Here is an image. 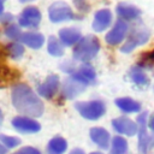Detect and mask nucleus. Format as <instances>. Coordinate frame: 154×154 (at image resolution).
Segmentation results:
<instances>
[{"label": "nucleus", "mask_w": 154, "mask_h": 154, "mask_svg": "<svg viewBox=\"0 0 154 154\" xmlns=\"http://www.w3.org/2000/svg\"><path fill=\"white\" fill-rule=\"evenodd\" d=\"M71 75H73V76L77 77L78 79H81V81H82L83 83H85L87 85L94 83L95 79H96V72H95L94 67L90 66V65L87 64V63L83 64V65H81L78 69H76L75 72L71 73Z\"/></svg>", "instance_id": "nucleus-18"}, {"label": "nucleus", "mask_w": 154, "mask_h": 154, "mask_svg": "<svg viewBox=\"0 0 154 154\" xmlns=\"http://www.w3.org/2000/svg\"><path fill=\"white\" fill-rule=\"evenodd\" d=\"M12 126L20 134H36L41 130V124L35 118L28 116H17L12 119Z\"/></svg>", "instance_id": "nucleus-10"}, {"label": "nucleus", "mask_w": 154, "mask_h": 154, "mask_svg": "<svg viewBox=\"0 0 154 154\" xmlns=\"http://www.w3.org/2000/svg\"><path fill=\"white\" fill-rule=\"evenodd\" d=\"M112 19H113V14L109 8L97 10L94 14V19H93V24H91L93 30L96 32L105 31L111 25Z\"/></svg>", "instance_id": "nucleus-13"}, {"label": "nucleus", "mask_w": 154, "mask_h": 154, "mask_svg": "<svg viewBox=\"0 0 154 154\" xmlns=\"http://www.w3.org/2000/svg\"><path fill=\"white\" fill-rule=\"evenodd\" d=\"M4 32H5L6 37H8V38L12 40V41L19 40L20 36H22V34H23L22 30H20V26H19L18 24H14V23H11V24L6 25Z\"/></svg>", "instance_id": "nucleus-26"}, {"label": "nucleus", "mask_w": 154, "mask_h": 154, "mask_svg": "<svg viewBox=\"0 0 154 154\" xmlns=\"http://www.w3.org/2000/svg\"><path fill=\"white\" fill-rule=\"evenodd\" d=\"M90 140L95 143L100 149H108L111 146V135L109 132L101 126H94L89 131Z\"/></svg>", "instance_id": "nucleus-14"}, {"label": "nucleus", "mask_w": 154, "mask_h": 154, "mask_svg": "<svg viewBox=\"0 0 154 154\" xmlns=\"http://www.w3.org/2000/svg\"><path fill=\"white\" fill-rule=\"evenodd\" d=\"M128 148V141L123 136L118 135L111 140V154H126Z\"/></svg>", "instance_id": "nucleus-24"}, {"label": "nucleus", "mask_w": 154, "mask_h": 154, "mask_svg": "<svg viewBox=\"0 0 154 154\" xmlns=\"http://www.w3.org/2000/svg\"><path fill=\"white\" fill-rule=\"evenodd\" d=\"M0 143H2L7 149H12L20 144V140L17 136H8L5 134H0Z\"/></svg>", "instance_id": "nucleus-27"}, {"label": "nucleus", "mask_w": 154, "mask_h": 154, "mask_svg": "<svg viewBox=\"0 0 154 154\" xmlns=\"http://www.w3.org/2000/svg\"><path fill=\"white\" fill-rule=\"evenodd\" d=\"M22 45L28 46L29 48L32 49H38L43 46L45 43V36L41 32H35V31H28L23 32L20 38H19Z\"/></svg>", "instance_id": "nucleus-17"}, {"label": "nucleus", "mask_w": 154, "mask_h": 154, "mask_svg": "<svg viewBox=\"0 0 154 154\" xmlns=\"http://www.w3.org/2000/svg\"><path fill=\"white\" fill-rule=\"evenodd\" d=\"M0 114H2V112H1V108H0Z\"/></svg>", "instance_id": "nucleus-39"}, {"label": "nucleus", "mask_w": 154, "mask_h": 154, "mask_svg": "<svg viewBox=\"0 0 154 154\" xmlns=\"http://www.w3.org/2000/svg\"><path fill=\"white\" fill-rule=\"evenodd\" d=\"M20 2H23V4H25V2H32V1H35V0H19Z\"/></svg>", "instance_id": "nucleus-36"}, {"label": "nucleus", "mask_w": 154, "mask_h": 154, "mask_svg": "<svg viewBox=\"0 0 154 154\" xmlns=\"http://www.w3.org/2000/svg\"><path fill=\"white\" fill-rule=\"evenodd\" d=\"M100 51V41L94 35H87L75 45L72 55L73 59L82 63H88L96 57Z\"/></svg>", "instance_id": "nucleus-2"}, {"label": "nucleus", "mask_w": 154, "mask_h": 154, "mask_svg": "<svg viewBox=\"0 0 154 154\" xmlns=\"http://www.w3.org/2000/svg\"><path fill=\"white\" fill-rule=\"evenodd\" d=\"M73 1V5L76 6L77 11H79L81 13H85L90 10V5L87 0H72Z\"/></svg>", "instance_id": "nucleus-29"}, {"label": "nucleus", "mask_w": 154, "mask_h": 154, "mask_svg": "<svg viewBox=\"0 0 154 154\" xmlns=\"http://www.w3.org/2000/svg\"><path fill=\"white\" fill-rule=\"evenodd\" d=\"M137 135H138V150L142 154H147L154 147V135H149L147 131L148 112H142L138 114L137 119Z\"/></svg>", "instance_id": "nucleus-4"}, {"label": "nucleus", "mask_w": 154, "mask_h": 154, "mask_svg": "<svg viewBox=\"0 0 154 154\" xmlns=\"http://www.w3.org/2000/svg\"><path fill=\"white\" fill-rule=\"evenodd\" d=\"M77 112L87 120H97L106 113V105L101 100L78 101L75 103Z\"/></svg>", "instance_id": "nucleus-3"}, {"label": "nucleus", "mask_w": 154, "mask_h": 154, "mask_svg": "<svg viewBox=\"0 0 154 154\" xmlns=\"http://www.w3.org/2000/svg\"><path fill=\"white\" fill-rule=\"evenodd\" d=\"M60 79L58 75H49L38 87H37V95L42 96L43 99L51 100L54 95L59 91Z\"/></svg>", "instance_id": "nucleus-11"}, {"label": "nucleus", "mask_w": 154, "mask_h": 154, "mask_svg": "<svg viewBox=\"0 0 154 154\" xmlns=\"http://www.w3.org/2000/svg\"><path fill=\"white\" fill-rule=\"evenodd\" d=\"M48 17L52 23H61L75 19L76 14L66 2L55 1L48 8Z\"/></svg>", "instance_id": "nucleus-5"}, {"label": "nucleus", "mask_w": 154, "mask_h": 154, "mask_svg": "<svg viewBox=\"0 0 154 154\" xmlns=\"http://www.w3.org/2000/svg\"><path fill=\"white\" fill-rule=\"evenodd\" d=\"M17 78V75L2 63H0V88L7 87L12 81Z\"/></svg>", "instance_id": "nucleus-25"}, {"label": "nucleus", "mask_w": 154, "mask_h": 154, "mask_svg": "<svg viewBox=\"0 0 154 154\" xmlns=\"http://www.w3.org/2000/svg\"><path fill=\"white\" fill-rule=\"evenodd\" d=\"M69 154H85L81 148H73Z\"/></svg>", "instance_id": "nucleus-33"}, {"label": "nucleus", "mask_w": 154, "mask_h": 154, "mask_svg": "<svg viewBox=\"0 0 154 154\" xmlns=\"http://www.w3.org/2000/svg\"><path fill=\"white\" fill-rule=\"evenodd\" d=\"M112 128L116 132L124 136H135L137 134V123L132 119L123 116L112 120Z\"/></svg>", "instance_id": "nucleus-12"}, {"label": "nucleus", "mask_w": 154, "mask_h": 154, "mask_svg": "<svg viewBox=\"0 0 154 154\" xmlns=\"http://www.w3.org/2000/svg\"><path fill=\"white\" fill-rule=\"evenodd\" d=\"M65 46L55 36H49L47 41V51L53 57H63L65 53Z\"/></svg>", "instance_id": "nucleus-22"}, {"label": "nucleus", "mask_w": 154, "mask_h": 154, "mask_svg": "<svg viewBox=\"0 0 154 154\" xmlns=\"http://www.w3.org/2000/svg\"><path fill=\"white\" fill-rule=\"evenodd\" d=\"M41 19H42L41 11L36 6H26L23 8V11L18 17V25L20 28L36 29L38 28Z\"/></svg>", "instance_id": "nucleus-7"}, {"label": "nucleus", "mask_w": 154, "mask_h": 154, "mask_svg": "<svg viewBox=\"0 0 154 154\" xmlns=\"http://www.w3.org/2000/svg\"><path fill=\"white\" fill-rule=\"evenodd\" d=\"M59 40L64 46H75L81 40V31L76 28H63L59 30Z\"/></svg>", "instance_id": "nucleus-16"}, {"label": "nucleus", "mask_w": 154, "mask_h": 154, "mask_svg": "<svg viewBox=\"0 0 154 154\" xmlns=\"http://www.w3.org/2000/svg\"><path fill=\"white\" fill-rule=\"evenodd\" d=\"M147 128H149V130H152L154 132V113L148 118V122H147Z\"/></svg>", "instance_id": "nucleus-32"}, {"label": "nucleus", "mask_w": 154, "mask_h": 154, "mask_svg": "<svg viewBox=\"0 0 154 154\" xmlns=\"http://www.w3.org/2000/svg\"><path fill=\"white\" fill-rule=\"evenodd\" d=\"M87 87L88 85L83 83L81 79H78L73 75H70V77H67L63 83L61 96L64 99H75L78 95H81L85 90Z\"/></svg>", "instance_id": "nucleus-8"}, {"label": "nucleus", "mask_w": 154, "mask_h": 154, "mask_svg": "<svg viewBox=\"0 0 154 154\" xmlns=\"http://www.w3.org/2000/svg\"><path fill=\"white\" fill-rule=\"evenodd\" d=\"M12 154H18V152H16V153H12Z\"/></svg>", "instance_id": "nucleus-40"}, {"label": "nucleus", "mask_w": 154, "mask_h": 154, "mask_svg": "<svg viewBox=\"0 0 154 154\" xmlns=\"http://www.w3.org/2000/svg\"><path fill=\"white\" fill-rule=\"evenodd\" d=\"M4 1L5 0H0V14L4 13Z\"/></svg>", "instance_id": "nucleus-35"}, {"label": "nucleus", "mask_w": 154, "mask_h": 154, "mask_svg": "<svg viewBox=\"0 0 154 154\" xmlns=\"http://www.w3.org/2000/svg\"><path fill=\"white\" fill-rule=\"evenodd\" d=\"M129 77L132 81V83L135 85H137L138 88H147L149 85V82H150L149 81V77L147 76V73L138 65H135V66H132L130 69Z\"/></svg>", "instance_id": "nucleus-20"}, {"label": "nucleus", "mask_w": 154, "mask_h": 154, "mask_svg": "<svg viewBox=\"0 0 154 154\" xmlns=\"http://www.w3.org/2000/svg\"><path fill=\"white\" fill-rule=\"evenodd\" d=\"M114 103L124 113H138L141 111V103L129 96L118 97L116 99Z\"/></svg>", "instance_id": "nucleus-19"}, {"label": "nucleus", "mask_w": 154, "mask_h": 154, "mask_svg": "<svg viewBox=\"0 0 154 154\" xmlns=\"http://www.w3.org/2000/svg\"><path fill=\"white\" fill-rule=\"evenodd\" d=\"M7 153H8V149L2 143H0V154H7Z\"/></svg>", "instance_id": "nucleus-34"}, {"label": "nucleus", "mask_w": 154, "mask_h": 154, "mask_svg": "<svg viewBox=\"0 0 154 154\" xmlns=\"http://www.w3.org/2000/svg\"><path fill=\"white\" fill-rule=\"evenodd\" d=\"M67 149V141L61 136H54L46 147V154H64Z\"/></svg>", "instance_id": "nucleus-21"}, {"label": "nucleus", "mask_w": 154, "mask_h": 154, "mask_svg": "<svg viewBox=\"0 0 154 154\" xmlns=\"http://www.w3.org/2000/svg\"><path fill=\"white\" fill-rule=\"evenodd\" d=\"M128 31H129L128 23L123 19H118V20H116L112 29L106 34L105 41L109 46H117L124 41V38L128 35Z\"/></svg>", "instance_id": "nucleus-9"}, {"label": "nucleus", "mask_w": 154, "mask_h": 154, "mask_svg": "<svg viewBox=\"0 0 154 154\" xmlns=\"http://www.w3.org/2000/svg\"><path fill=\"white\" fill-rule=\"evenodd\" d=\"M13 20H14V16L12 13H1L0 14V24H2L5 26L13 23Z\"/></svg>", "instance_id": "nucleus-30"}, {"label": "nucleus", "mask_w": 154, "mask_h": 154, "mask_svg": "<svg viewBox=\"0 0 154 154\" xmlns=\"http://www.w3.org/2000/svg\"><path fill=\"white\" fill-rule=\"evenodd\" d=\"M18 154H42L37 148L31 146H25L18 150Z\"/></svg>", "instance_id": "nucleus-31"}, {"label": "nucleus", "mask_w": 154, "mask_h": 154, "mask_svg": "<svg viewBox=\"0 0 154 154\" xmlns=\"http://www.w3.org/2000/svg\"><path fill=\"white\" fill-rule=\"evenodd\" d=\"M154 65V49L149 52H144L141 58L138 59V66L140 67H152Z\"/></svg>", "instance_id": "nucleus-28"}, {"label": "nucleus", "mask_w": 154, "mask_h": 154, "mask_svg": "<svg viewBox=\"0 0 154 154\" xmlns=\"http://www.w3.org/2000/svg\"><path fill=\"white\" fill-rule=\"evenodd\" d=\"M89 154H103V153H101V152H91Z\"/></svg>", "instance_id": "nucleus-38"}, {"label": "nucleus", "mask_w": 154, "mask_h": 154, "mask_svg": "<svg viewBox=\"0 0 154 154\" xmlns=\"http://www.w3.org/2000/svg\"><path fill=\"white\" fill-rule=\"evenodd\" d=\"M116 12L119 17V19L123 20H135L141 16V11L140 8H137L134 5L130 4H125V2H120L117 5L116 7Z\"/></svg>", "instance_id": "nucleus-15"}, {"label": "nucleus", "mask_w": 154, "mask_h": 154, "mask_svg": "<svg viewBox=\"0 0 154 154\" xmlns=\"http://www.w3.org/2000/svg\"><path fill=\"white\" fill-rule=\"evenodd\" d=\"M11 100L13 107L22 113V116L37 118L42 116L45 111V105L40 96L25 83L19 82L12 87Z\"/></svg>", "instance_id": "nucleus-1"}, {"label": "nucleus", "mask_w": 154, "mask_h": 154, "mask_svg": "<svg viewBox=\"0 0 154 154\" xmlns=\"http://www.w3.org/2000/svg\"><path fill=\"white\" fill-rule=\"evenodd\" d=\"M149 36L150 34L146 28H135L130 31L129 37L125 41V43L120 47V51L123 53H130L136 47L144 45L149 40Z\"/></svg>", "instance_id": "nucleus-6"}, {"label": "nucleus", "mask_w": 154, "mask_h": 154, "mask_svg": "<svg viewBox=\"0 0 154 154\" xmlns=\"http://www.w3.org/2000/svg\"><path fill=\"white\" fill-rule=\"evenodd\" d=\"M5 52H6V55L10 57L11 59H20L23 55H24V46L20 43V42H17V41H13V42H10L5 46Z\"/></svg>", "instance_id": "nucleus-23"}, {"label": "nucleus", "mask_w": 154, "mask_h": 154, "mask_svg": "<svg viewBox=\"0 0 154 154\" xmlns=\"http://www.w3.org/2000/svg\"><path fill=\"white\" fill-rule=\"evenodd\" d=\"M2 120H4V116H2V114H0V125L2 124Z\"/></svg>", "instance_id": "nucleus-37"}]
</instances>
